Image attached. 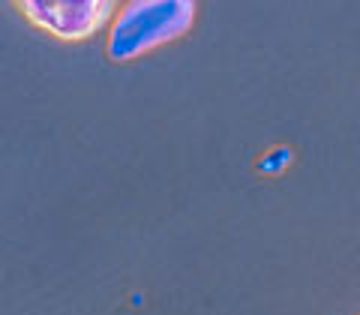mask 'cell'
<instances>
[{
	"label": "cell",
	"mask_w": 360,
	"mask_h": 315,
	"mask_svg": "<svg viewBox=\"0 0 360 315\" xmlns=\"http://www.w3.org/2000/svg\"><path fill=\"white\" fill-rule=\"evenodd\" d=\"M193 0H129L108 27L105 51L111 60H135L160 45L186 37L195 21Z\"/></svg>",
	"instance_id": "6da1fadb"
},
{
	"label": "cell",
	"mask_w": 360,
	"mask_h": 315,
	"mask_svg": "<svg viewBox=\"0 0 360 315\" xmlns=\"http://www.w3.org/2000/svg\"><path fill=\"white\" fill-rule=\"evenodd\" d=\"M18 13L63 42H82L117 18L115 0H18Z\"/></svg>",
	"instance_id": "7a4b0ae2"
},
{
	"label": "cell",
	"mask_w": 360,
	"mask_h": 315,
	"mask_svg": "<svg viewBox=\"0 0 360 315\" xmlns=\"http://www.w3.org/2000/svg\"><path fill=\"white\" fill-rule=\"evenodd\" d=\"M291 162H295V150L285 148V144H279V148H270L262 153V160L255 162L258 174H267V177H276V174H285Z\"/></svg>",
	"instance_id": "3957f363"
}]
</instances>
